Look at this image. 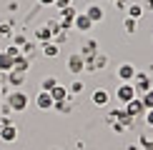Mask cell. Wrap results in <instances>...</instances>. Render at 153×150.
Wrapping results in <instances>:
<instances>
[{"label": "cell", "instance_id": "1", "mask_svg": "<svg viewBox=\"0 0 153 150\" xmlns=\"http://www.w3.org/2000/svg\"><path fill=\"white\" fill-rule=\"evenodd\" d=\"M5 105H8L13 112H23L28 108V95H25L23 90H13V93H8V103Z\"/></svg>", "mask_w": 153, "mask_h": 150}, {"label": "cell", "instance_id": "2", "mask_svg": "<svg viewBox=\"0 0 153 150\" xmlns=\"http://www.w3.org/2000/svg\"><path fill=\"white\" fill-rule=\"evenodd\" d=\"M75 15H78V10H75L73 5L60 8V28H63V30H71L73 23H75Z\"/></svg>", "mask_w": 153, "mask_h": 150}, {"label": "cell", "instance_id": "3", "mask_svg": "<svg viewBox=\"0 0 153 150\" xmlns=\"http://www.w3.org/2000/svg\"><path fill=\"white\" fill-rule=\"evenodd\" d=\"M116 98H118L123 105H126V103H131L133 98H138V95H136V88H133V83H123V85H118Z\"/></svg>", "mask_w": 153, "mask_h": 150}, {"label": "cell", "instance_id": "4", "mask_svg": "<svg viewBox=\"0 0 153 150\" xmlns=\"http://www.w3.org/2000/svg\"><path fill=\"white\" fill-rule=\"evenodd\" d=\"M133 88H136V95H146V93L151 90V78L143 73H136V78H133Z\"/></svg>", "mask_w": 153, "mask_h": 150}, {"label": "cell", "instance_id": "5", "mask_svg": "<svg viewBox=\"0 0 153 150\" xmlns=\"http://www.w3.org/2000/svg\"><path fill=\"white\" fill-rule=\"evenodd\" d=\"M126 112H128L131 118H143L146 115V105H143V100L141 98H133L131 103H126V108H123Z\"/></svg>", "mask_w": 153, "mask_h": 150}, {"label": "cell", "instance_id": "6", "mask_svg": "<svg viewBox=\"0 0 153 150\" xmlns=\"http://www.w3.org/2000/svg\"><path fill=\"white\" fill-rule=\"evenodd\" d=\"M108 65V55L95 53L93 58H85V70H100V68Z\"/></svg>", "mask_w": 153, "mask_h": 150}, {"label": "cell", "instance_id": "7", "mask_svg": "<svg viewBox=\"0 0 153 150\" xmlns=\"http://www.w3.org/2000/svg\"><path fill=\"white\" fill-rule=\"evenodd\" d=\"M68 70H71L73 75L83 73V70H85V58H83L80 53H73L71 58H68Z\"/></svg>", "mask_w": 153, "mask_h": 150}, {"label": "cell", "instance_id": "8", "mask_svg": "<svg viewBox=\"0 0 153 150\" xmlns=\"http://www.w3.org/2000/svg\"><path fill=\"white\" fill-rule=\"evenodd\" d=\"M93 105H95V108H105V105L108 103H111V93H108V90H103V88H98V90H95L93 93Z\"/></svg>", "mask_w": 153, "mask_h": 150}, {"label": "cell", "instance_id": "9", "mask_svg": "<svg viewBox=\"0 0 153 150\" xmlns=\"http://www.w3.org/2000/svg\"><path fill=\"white\" fill-rule=\"evenodd\" d=\"M93 25H95V23H93L91 18L85 15V12H78V15H75V23H73V28H78L80 33H88V30H91Z\"/></svg>", "mask_w": 153, "mask_h": 150}, {"label": "cell", "instance_id": "10", "mask_svg": "<svg viewBox=\"0 0 153 150\" xmlns=\"http://www.w3.org/2000/svg\"><path fill=\"white\" fill-rule=\"evenodd\" d=\"M118 78L123 80V83H133V78H136V68H133L131 62H123V65L118 68Z\"/></svg>", "mask_w": 153, "mask_h": 150}, {"label": "cell", "instance_id": "11", "mask_svg": "<svg viewBox=\"0 0 153 150\" xmlns=\"http://www.w3.org/2000/svg\"><path fill=\"white\" fill-rule=\"evenodd\" d=\"M15 138H18V128L13 123L10 125H0V140L3 143H13Z\"/></svg>", "mask_w": 153, "mask_h": 150}, {"label": "cell", "instance_id": "12", "mask_svg": "<svg viewBox=\"0 0 153 150\" xmlns=\"http://www.w3.org/2000/svg\"><path fill=\"white\" fill-rule=\"evenodd\" d=\"M85 15L91 18L93 23H100V20H103V18H105V10L100 8L98 3H93V5H88V8H85Z\"/></svg>", "mask_w": 153, "mask_h": 150}, {"label": "cell", "instance_id": "13", "mask_svg": "<svg viewBox=\"0 0 153 150\" xmlns=\"http://www.w3.org/2000/svg\"><path fill=\"white\" fill-rule=\"evenodd\" d=\"M50 98H53V103H63V100H68L71 98V93H68V88H63L60 83L50 90Z\"/></svg>", "mask_w": 153, "mask_h": 150}, {"label": "cell", "instance_id": "14", "mask_svg": "<svg viewBox=\"0 0 153 150\" xmlns=\"http://www.w3.org/2000/svg\"><path fill=\"white\" fill-rule=\"evenodd\" d=\"M13 70H15V73H28V70H30V60L25 58V55L13 58Z\"/></svg>", "mask_w": 153, "mask_h": 150}, {"label": "cell", "instance_id": "15", "mask_svg": "<svg viewBox=\"0 0 153 150\" xmlns=\"http://www.w3.org/2000/svg\"><path fill=\"white\" fill-rule=\"evenodd\" d=\"M35 105H38L40 110H50L55 103H53V98H50V93H40V95H38V100H35Z\"/></svg>", "mask_w": 153, "mask_h": 150}, {"label": "cell", "instance_id": "16", "mask_svg": "<svg viewBox=\"0 0 153 150\" xmlns=\"http://www.w3.org/2000/svg\"><path fill=\"white\" fill-rule=\"evenodd\" d=\"M143 12H146V10H143L141 3H128V8H126V15H128V18H136V20L143 15Z\"/></svg>", "mask_w": 153, "mask_h": 150}, {"label": "cell", "instance_id": "17", "mask_svg": "<svg viewBox=\"0 0 153 150\" xmlns=\"http://www.w3.org/2000/svg\"><path fill=\"white\" fill-rule=\"evenodd\" d=\"M58 53H60V45H55L53 40L43 43V55H45V58H58Z\"/></svg>", "mask_w": 153, "mask_h": 150}, {"label": "cell", "instance_id": "18", "mask_svg": "<svg viewBox=\"0 0 153 150\" xmlns=\"http://www.w3.org/2000/svg\"><path fill=\"white\" fill-rule=\"evenodd\" d=\"M95 53H98V43H95V40H88L85 45H83V50H80L83 58H93Z\"/></svg>", "mask_w": 153, "mask_h": 150}, {"label": "cell", "instance_id": "19", "mask_svg": "<svg viewBox=\"0 0 153 150\" xmlns=\"http://www.w3.org/2000/svg\"><path fill=\"white\" fill-rule=\"evenodd\" d=\"M13 70V58L5 55V50L0 53V73H10Z\"/></svg>", "mask_w": 153, "mask_h": 150}, {"label": "cell", "instance_id": "20", "mask_svg": "<svg viewBox=\"0 0 153 150\" xmlns=\"http://www.w3.org/2000/svg\"><path fill=\"white\" fill-rule=\"evenodd\" d=\"M35 38L40 40V45H43V43H50V38H53V33H50V28L45 25V28H38V30H35Z\"/></svg>", "mask_w": 153, "mask_h": 150}, {"label": "cell", "instance_id": "21", "mask_svg": "<svg viewBox=\"0 0 153 150\" xmlns=\"http://www.w3.org/2000/svg\"><path fill=\"white\" fill-rule=\"evenodd\" d=\"M123 30H126L128 35H133V33L138 30V20H136V18H128V15H126V20H123Z\"/></svg>", "mask_w": 153, "mask_h": 150}, {"label": "cell", "instance_id": "22", "mask_svg": "<svg viewBox=\"0 0 153 150\" xmlns=\"http://www.w3.org/2000/svg\"><path fill=\"white\" fill-rule=\"evenodd\" d=\"M55 85H58V78H53V75H48V78H43V83H40L43 93H50V90H53Z\"/></svg>", "mask_w": 153, "mask_h": 150}, {"label": "cell", "instance_id": "23", "mask_svg": "<svg viewBox=\"0 0 153 150\" xmlns=\"http://www.w3.org/2000/svg\"><path fill=\"white\" fill-rule=\"evenodd\" d=\"M8 75V83L10 85H20L23 80H25V73H15V70H10V73H5Z\"/></svg>", "mask_w": 153, "mask_h": 150}, {"label": "cell", "instance_id": "24", "mask_svg": "<svg viewBox=\"0 0 153 150\" xmlns=\"http://www.w3.org/2000/svg\"><path fill=\"white\" fill-rule=\"evenodd\" d=\"M141 100H143V105H146V110H148V108H153V88H151L148 93H146V95H141Z\"/></svg>", "mask_w": 153, "mask_h": 150}, {"label": "cell", "instance_id": "25", "mask_svg": "<svg viewBox=\"0 0 153 150\" xmlns=\"http://www.w3.org/2000/svg\"><path fill=\"white\" fill-rule=\"evenodd\" d=\"M68 93H73V95L83 93V83H80V80H73V83H71V88H68Z\"/></svg>", "mask_w": 153, "mask_h": 150}, {"label": "cell", "instance_id": "26", "mask_svg": "<svg viewBox=\"0 0 153 150\" xmlns=\"http://www.w3.org/2000/svg\"><path fill=\"white\" fill-rule=\"evenodd\" d=\"M5 55H10V58H18V55H23V53H20V48H18V45H8V48H5Z\"/></svg>", "mask_w": 153, "mask_h": 150}, {"label": "cell", "instance_id": "27", "mask_svg": "<svg viewBox=\"0 0 153 150\" xmlns=\"http://www.w3.org/2000/svg\"><path fill=\"white\" fill-rule=\"evenodd\" d=\"M53 108L58 110V112H68V110H71V108H68V103H65V100H63V103H55Z\"/></svg>", "mask_w": 153, "mask_h": 150}, {"label": "cell", "instance_id": "28", "mask_svg": "<svg viewBox=\"0 0 153 150\" xmlns=\"http://www.w3.org/2000/svg\"><path fill=\"white\" fill-rule=\"evenodd\" d=\"M146 125H151V128H153V108H148V110H146Z\"/></svg>", "mask_w": 153, "mask_h": 150}, {"label": "cell", "instance_id": "29", "mask_svg": "<svg viewBox=\"0 0 153 150\" xmlns=\"http://www.w3.org/2000/svg\"><path fill=\"white\" fill-rule=\"evenodd\" d=\"M68 5H73V0H55V8H68Z\"/></svg>", "mask_w": 153, "mask_h": 150}, {"label": "cell", "instance_id": "30", "mask_svg": "<svg viewBox=\"0 0 153 150\" xmlns=\"http://www.w3.org/2000/svg\"><path fill=\"white\" fill-rule=\"evenodd\" d=\"M141 148H143V150H153V140H146V138H141Z\"/></svg>", "mask_w": 153, "mask_h": 150}, {"label": "cell", "instance_id": "31", "mask_svg": "<svg viewBox=\"0 0 153 150\" xmlns=\"http://www.w3.org/2000/svg\"><path fill=\"white\" fill-rule=\"evenodd\" d=\"M10 35V25H0V38H8Z\"/></svg>", "mask_w": 153, "mask_h": 150}, {"label": "cell", "instance_id": "32", "mask_svg": "<svg viewBox=\"0 0 153 150\" xmlns=\"http://www.w3.org/2000/svg\"><path fill=\"white\" fill-rule=\"evenodd\" d=\"M143 5V10H153V0H146V3H141Z\"/></svg>", "mask_w": 153, "mask_h": 150}, {"label": "cell", "instance_id": "33", "mask_svg": "<svg viewBox=\"0 0 153 150\" xmlns=\"http://www.w3.org/2000/svg\"><path fill=\"white\" fill-rule=\"evenodd\" d=\"M40 5H55V0H38Z\"/></svg>", "mask_w": 153, "mask_h": 150}, {"label": "cell", "instance_id": "34", "mask_svg": "<svg viewBox=\"0 0 153 150\" xmlns=\"http://www.w3.org/2000/svg\"><path fill=\"white\" fill-rule=\"evenodd\" d=\"M111 3H120V0H111Z\"/></svg>", "mask_w": 153, "mask_h": 150}, {"label": "cell", "instance_id": "35", "mask_svg": "<svg viewBox=\"0 0 153 150\" xmlns=\"http://www.w3.org/2000/svg\"><path fill=\"white\" fill-rule=\"evenodd\" d=\"M136 3H141V0H136Z\"/></svg>", "mask_w": 153, "mask_h": 150}, {"label": "cell", "instance_id": "36", "mask_svg": "<svg viewBox=\"0 0 153 150\" xmlns=\"http://www.w3.org/2000/svg\"><path fill=\"white\" fill-rule=\"evenodd\" d=\"M0 108H3V103H0Z\"/></svg>", "mask_w": 153, "mask_h": 150}]
</instances>
